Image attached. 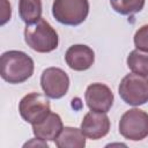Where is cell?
Instances as JSON below:
<instances>
[{
	"mask_svg": "<svg viewBox=\"0 0 148 148\" xmlns=\"http://www.w3.org/2000/svg\"><path fill=\"white\" fill-rule=\"evenodd\" d=\"M34 60L24 52L10 50L0 58L1 77L12 84L27 81L34 73Z\"/></svg>",
	"mask_w": 148,
	"mask_h": 148,
	"instance_id": "6da1fadb",
	"label": "cell"
},
{
	"mask_svg": "<svg viewBox=\"0 0 148 148\" xmlns=\"http://www.w3.org/2000/svg\"><path fill=\"white\" fill-rule=\"evenodd\" d=\"M24 40L34 51L47 53L58 47L59 37L52 25L44 18L24 28Z\"/></svg>",
	"mask_w": 148,
	"mask_h": 148,
	"instance_id": "7a4b0ae2",
	"label": "cell"
},
{
	"mask_svg": "<svg viewBox=\"0 0 148 148\" xmlns=\"http://www.w3.org/2000/svg\"><path fill=\"white\" fill-rule=\"evenodd\" d=\"M89 14L88 0H54L52 15L61 24L79 25Z\"/></svg>",
	"mask_w": 148,
	"mask_h": 148,
	"instance_id": "3957f363",
	"label": "cell"
},
{
	"mask_svg": "<svg viewBox=\"0 0 148 148\" xmlns=\"http://www.w3.org/2000/svg\"><path fill=\"white\" fill-rule=\"evenodd\" d=\"M118 92L120 98L128 105L139 106L148 102V79L147 76L131 73L123 77Z\"/></svg>",
	"mask_w": 148,
	"mask_h": 148,
	"instance_id": "277c9868",
	"label": "cell"
},
{
	"mask_svg": "<svg viewBox=\"0 0 148 148\" xmlns=\"http://www.w3.org/2000/svg\"><path fill=\"white\" fill-rule=\"evenodd\" d=\"M119 133L127 140L140 141L148 136V113L140 109L126 111L119 120Z\"/></svg>",
	"mask_w": 148,
	"mask_h": 148,
	"instance_id": "5b68a950",
	"label": "cell"
},
{
	"mask_svg": "<svg viewBox=\"0 0 148 148\" xmlns=\"http://www.w3.org/2000/svg\"><path fill=\"white\" fill-rule=\"evenodd\" d=\"M18 111L24 121L34 125L43 121L50 114L51 106L46 95L30 92L20 101Z\"/></svg>",
	"mask_w": 148,
	"mask_h": 148,
	"instance_id": "8992f818",
	"label": "cell"
},
{
	"mask_svg": "<svg viewBox=\"0 0 148 148\" xmlns=\"http://www.w3.org/2000/svg\"><path fill=\"white\" fill-rule=\"evenodd\" d=\"M40 86L49 98L58 99L64 97L69 87V77L65 71L58 67H49L43 71Z\"/></svg>",
	"mask_w": 148,
	"mask_h": 148,
	"instance_id": "52a82bcc",
	"label": "cell"
},
{
	"mask_svg": "<svg viewBox=\"0 0 148 148\" xmlns=\"http://www.w3.org/2000/svg\"><path fill=\"white\" fill-rule=\"evenodd\" d=\"M84 99L91 111L106 113L113 104V94L106 84L96 82L88 86Z\"/></svg>",
	"mask_w": 148,
	"mask_h": 148,
	"instance_id": "ba28073f",
	"label": "cell"
},
{
	"mask_svg": "<svg viewBox=\"0 0 148 148\" xmlns=\"http://www.w3.org/2000/svg\"><path fill=\"white\" fill-rule=\"evenodd\" d=\"M80 128L87 138L98 140L109 133L110 119L104 112L90 111L83 117Z\"/></svg>",
	"mask_w": 148,
	"mask_h": 148,
	"instance_id": "9c48e42d",
	"label": "cell"
},
{
	"mask_svg": "<svg viewBox=\"0 0 148 148\" xmlns=\"http://www.w3.org/2000/svg\"><path fill=\"white\" fill-rule=\"evenodd\" d=\"M65 60L69 68L74 71H86L90 68L95 61V53L92 49L83 44H75L67 49Z\"/></svg>",
	"mask_w": 148,
	"mask_h": 148,
	"instance_id": "30bf717a",
	"label": "cell"
},
{
	"mask_svg": "<svg viewBox=\"0 0 148 148\" xmlns=\"http://www.w3.org/2000/svg\"><path fill=\"white\" fill-rule=\"evenodd\" d=\"M62 130V120L60 116L54 112H50V114L43 121L32 125L34 135L44 141H56Z\"/></svg>",
	"mask_w": 148,
	"mask_h": 148,
	"instance_id": "8fae6325",
	"label": "cell"
},
{
	"mask_svg": "<svg viewBox=\"0 0 148 148\" xmlns=\"http://www.w3.org/2000/svg\"><path fill=\"white\" fill-rule=\"evenodd\" d=\"M54 142L58 148H83L86 146V135L81 128L64 127Z\"/></svg>",
	"mask_w": 148,
	"mask_h": 148,
	"instance_id": "7c38bea8",
	"label": "cell"
},
{
	"mask_svg": "<svg viewBox=\"0 0 148 148\" xmlns=\"http://www.w3.org/2000/svg\"><path fill=\"white\" fill-rule=\"evenodd\" d=\"M18 14L25 24H32L42 18V0H20Z\"/></svg>",
	"mask_w": 148,
	"mask_h": 148,
	"instance_id": "4fadbf2b",
	"label": "cell"
},
{
	"mask_svg": "<svg viewBox=\"0 0 148 148\" xmlns=\"http://www.w3.org/2000/svg\"><path fill=\"white\" fill-rule=\"evenodd\" d=\"M127 66L133 73L148 76V52L138 49L131 51L127 57Z\"/></svg>",
	"mask_w": 148,
	"mask_h": 148,
	"instance_id": "5bb4252c",
	"label": "cell"
},
{
	"mask_svg": "<svg viewBox=\"0 0 148 148\" xmlns=\"http://www.w3.org/2000/svg\"><path fill=\"white\" fill-rule=\"evenodd\" d=\"M110 3L120 15H132L142 10L145 0H110Z\"/></svg>",
	"mask_w": 148,
	"mask_h": 148,
	"instance_id": "9a60e30c",
	"label": "cell"
},
{
	"mask_svg": "<svg viewBox=\"0 0 148 148\" xmlns=\"http://www.w3.org/2000/svg\"><path fill=\"white\" fill-rule=\"evenodd\" d=\"M134 45L138 50L148 52V24L139 28L134 35Z\"/></svg>",
	"mask_w": 148,
	"mask_h": 148,
	"instance_id": "2e32d148",
	"label": "cell"
},
{
	"mask_svg": "<svg viewBox=\"0 0 148 148\" xmlns=\"http://www.w3.org/2000/svg\"><path fill=\"white\" fill-rule=\"evenodd\" d=\"M1 6H2V13H1V25H3L9 18H10V5L8 3L7 0H1Z\"/></svg>",
	"mask_w": 148,
	"mask_h": 148,
	"instance_id": "e0dca14e",
	"label": "cell"
},
{
	"mask_svg": "<svg viewBox=\"0 0 148 148\" xmlns=\"http://www.w3.org/2000/svg\"><path fill=\"white\" fill-rule=\"evenodd\" d=\"M27 146H42V147L49 148V145L46 143V141H44V140H42V139H39V138H38V141H37V142H36V139H32L31 141L24 143V147H27Z\"/></svg>",
	"mask_w": 148,
	"mask_h": 148,
	"instance_id": "ac0fdd59",
	"label": "cell"
}]
</instances>
